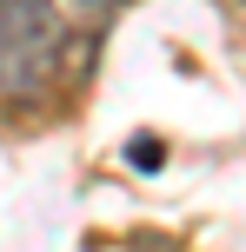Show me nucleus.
Returning a JSON list of instances; mask_svg holds the SVG:
<instances>
[{"label": "nucleus", "instance_id": "1", "mask_svg": "<svg viewBox=\"0 0 246 252\" xmlns=\"http://www.w3.org/2000/svg\"><path fill=\"white\" fill-rule=\"evenodd\" d=\"M73 20L60 0H0V100H34L60 73Z\"/></svg>", "mask_w": 246, "mask_h": 252}, {"label": "nucleus", "instance_id": "2", "mask_svg": "<svg viewBox=\"0 0 246 252\" xmlns=\"http://www.w3.org/2000/svg\"><path fill=\"white\" fill-rule=\"evenodd\" d=\"M226 7H246V0H226Z\"/></svg>", "mask_w": 246, "mask_h": 252}]
</instances>
